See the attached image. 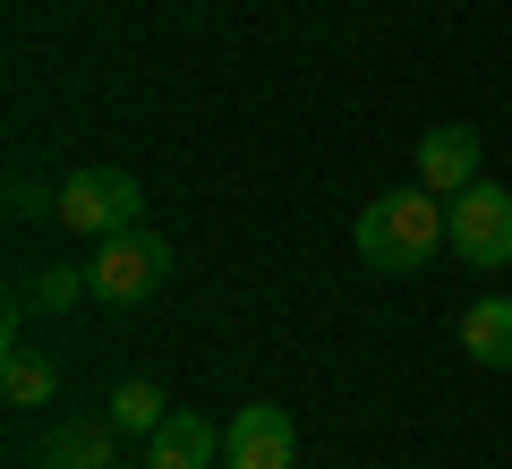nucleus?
<instances>
[{"instance_id": "1", "label": "nucleus", "mask_w": 512, "mask_h": 469, "mask_svg": "<svg viewBox=\"0 0 512 469\" xmlns=\"http://www.w3.org/2000/svg\"><path fill=\"white\" fill-rule=\"evenodd\" d=\"M453 239V214L436 205V188H393V197H376L359 214V256H367V273H419L427 256Z\"/></svg>"}, {"instance_id": "2", "label": "nucleus", "mask_w": 512, "mask_h": 469, "mask_svg": "<svg viewBox=\"0 0 512 469\" xmlns=\"http://www.w3.org/2000/svg\"><path fill=\"white\" fill-rule=\"evenodd\" d=\"M86 282H94V299H103V307L154 299V290L171 282V239H154V231H111L103 256L86 265Z\"/></svg>"}, {"instance_id": "3", "label": "nucleus", "mask_w": 512, "mask_h": 469, "mask_svg": "<svg viewBox=\"0 0 512 469\" xmlns=\"http://www.w3.org/2000/svg\"><path fill=\"white\" fill-rule=\"evenodd\" d=\"M444 214H453V256H461V265H478V273H504L512 265V188L470 180Z\"/></svg>"}, {"instance_id": "4", "label": "nucleus", "mask_w": 512, "mask_h": 469, "mask_svg": "<svg viewBox=\"0 0 512 469\" xmlns=\"http://www.w3.org/2000/svg\"><path fill=\"white\" fill-rule=\"evenodd\" d=\"M137 205H146V188L128 180V171H111V163H86V171L60 180V222L69 231H94V239L137 231Z\"/></svg>"}, {"instance_id": "5", "label": "nucleus", "mask_w": 512, "mask_h": 469, "mask_svg": "<svg viewBox=\"0 0 512 469\" xmlns=\"http://www.w3.org/2000/svg\"><path fill=\"white\" fill-rule=\"evenodd\" d=\"M291 452H299V427L274 401H248V410L222 427V469H291Z\"/></svg>"}, {"instance_id": "6", "label": "nucleus", "mask_w": 512, "mask_h": 469, "mask_svg": "<svg viewBox=\"0 0 512 469\" xmlns=\"http://www.w3.org/2000/svg\"><path fill=\"white\" fill-rule=\"evenodd\" d=\"M478 180V128L444 120L419 137V188H436V197H461V188Z\"/></svg>"}, {"instance_id": "7", "label": "nucleus", "mask_w": 512, "mask_h": 469, "mask_svg": "<svg viewBox=\"0 0 512 469\" xmlns=\"http://www.w3.org/2000/svg\"><path fill=\"white\" fill-rule=\"evenodd\" d=\"M222 461V435L205 427L197 410H171L163 427L146 435V469H214Z\"/></svg>"}, {"instance_id": "8", "label": "nucleus", "mask_w": 512, "mask_h": 469, "mask_svg": "<svg viewBox=\"0 0 512 469\" xmlns=\"http://www.w3.org/2000/svg\"><path fill=\"white\" fill-rule=\"evenodd\" d=\"M111 444H120V427L103 418H60L52 435H43V469H111Z\"/></svg>"}, {"instance_id": "9", "label": "nucleus", "mask_w": 512, "mask_h": 469, "mask_svg": "<svg viewBox=\"0 0 512 469\" xmlns=\"http://www.w3.org/2000/svg\"><path fill=\"white\" fill-rule=\"evenodd\" d=\"M461 350L478 367H512V299H470L461 307Z\"/></svg>"}, {"instance_id": "10", "label": "nucleus", "mask_w": 512, "mask_h": 469, "mask_svg": "<svg viewBox=\"0 0 512 469\" xmlns=\"http://www.w3.org/2000/svg\"><path fill=\"white\" fill-rule=\"evenodd\" d=\"M0 393L18 401V410H43V401L60 393V367L43 359L35 342H9V359H0Z\"/></svg>"}, {"instance_id": "11", "label": "nucleus", "mask_w": 512, "mask_h": 469, "mask_svg": "<svg viewBox=\"0 0 512 469\" xmlns=\"http://www.w3.org/2000/svg\"><path fill=\"white\" fill-rule=\"evenodd\" d=\"M69 299H94V282H86V265H43V273H26L18 282V299H9V316H26V307H69Z\"/></svg>"}, {"instance_id": "12", "label": "nucleus", "mask_w": 512, "mask_h": 469, "mask_svg": "<svg viewBox=\"0 0 512 469\" xmlns=\"http://www.w3.org/2000/svg\"><path fill=\"white\" fill-rule=\"evenodd\" d=\"M163 418H171V401H163L154 376H128L120 393H111V427H120V435H154Z\"/></svg>"}, {"instance_id": "13", "label": "nucleus", "mask_w": 512, "mask_h": 469, "mask_svg": "<svg viewBox=\"0 0 512 469\" xmlns=\"http://www.w3.org/2000/svg\"><path fill=\"white\" fill-rule=\"evenodd\" d=\"M9 214H18V222H35V214H52V222H60V197H43L35 180H18V188H9Z\"/></svg>"}, {"instance_id": "14", "label": "nucleus", "mask_w": 512, "mask_h": 469, "mask_svg": "<svg viewBox=\"0 0 512 469\" xmlns=\"http://www.w3.org/2000/svg\"><path fill=\"white\" fill-rule=\"evenodd\" d=\"M111 469H146V461H111Z\"/></svg>"}]
</instances>
